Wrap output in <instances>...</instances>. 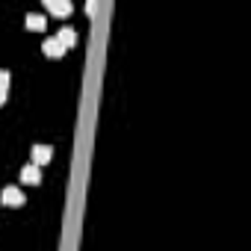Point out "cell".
<instances>
[{"label":"cell","instance_id":"3","mask_svg":"<svg viewBox=\"0 0 251 251\" xmlns=\"http://www.w3.org/2000/svg\"><path fill=\"white\" fill-rule=\"evenodd\" d=\"M53 39H56V42H59V45H62V48L68 50V48H71V45L77 42V33H74L71 27H62V30H59V33H56Z\"/></svg>","mask_w":251,"mask_h":251},{"label":"cell","instance_id":"6","mask_svg":"<svg viewBox=\"0 0 251 251\" xmlns=\"http://www.w3.org/2000/svg\"><path fill=\"white\" fill-rule=\"evenodd\" d=\"M27 27H30V30H45V27H48V18L39 15V12H30V15H27Z\"/></svg>","mask_w":251,"mask_h":251},{"label":"cell","instance_id":"8","mask_svg":"<svg viewBox=\"0 0 251 251\" xmlns=\"http://www.w3.org/2000/svg\"><path fill=\"white\" fill-rule=\"evenodd\" d=\"M6 89H9V74H6V71H0V103L6 100Z\"/></svg>","mask_w":251,"mask_h":251},{"label":"cell","instance_id":"1","mask_svg":"<svg viewBox=\"0 0 251 251\" xmlns=\"http://www.w3.org/2000/svg\"><path fill=\"white\" fill-rule=\"evenodd\" d=\"M0 198H3V204H9V207H21V204L27 201V198H24V192H21V189H15V186H6Z\"/></svg>","mask_w":251,"mask_h":251},{"label":"cell","instance_id":"2","mask_svg":"<svg viewBox=\"0 0 251 251\" xmlns=\"http://www.w3.org/2000/svg\"><path fill=\"white\" fill-rule=\"evenodd\" d=\"M50 157H53L50 145H33V166H45V163H50Z\"/></svg>","mask_w":251,"mask_h":251},{"label":"cell","instance_id":"7","mask_svg":"<svg viewBox=\"0 0 251 251\" xmlns=\"http://www.w3.org/2000/svg\"><path fill=\"white\" fill-rule=\"evenodd\" d=\"M42 50H45L48 56H62V53H65V48H62V45H59L56 39H48V42L42 45Z\"/></svg>","mask_w":251,"mask_h":251},{"label":"cell","instance_id":"5","mask_svg":"<svg viewBox=\"0 0 251 251\" xmlns=\"http://www.w3.org/2000/svg\"><path fill=\"white\" fill-rule=\"evenodd\" d=\"M45 6H48L53 15H68V12H71V3H68V0H45Z\"/></svg>","mask_w":251,"mask_h":251},{"label":"cell","instance_id":"4","mask_svg":"<svg viewBox=\"0 0 251 251\" xmlns=\"http://www.w3.org/2000/svg\"><path fill=\"white\" fill-rule=\"evenodd\" d=\"M21 180H24V183H39V180H42V169L33 166V163L24 166V169H21Z\"/></svg>","mask_w":251,"mask_h":251}]
</instances>
